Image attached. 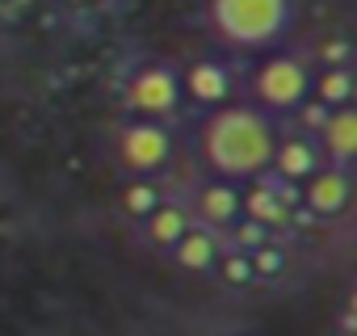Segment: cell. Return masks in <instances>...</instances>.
Returning <instances> with one entry per match:
<instances>
[{
    "label": "cell",
    "instance_id": "obj_3",
    "mask_svg": "<svg viewBox=\"0 0 357 336\" xmlns=\"http://www.w3.org/2000/svg\"><path fill=\"white\" fill-rule=\"evenodd\" d=\"M311 63L298 55H269L252 68V97L261 114H294L311 97Z\"/></svg>",
    "mask_w": 357,
    "mask_h": 336
},
{
    "label": "cell",
    "instance_id": "obj_10",
    "mask_svg": "<svg viewBox=\"0 0 357 336\" xmlns=\"http://www.w3.org/2000/svg\"><path fill=\"white\" fill-rule=\"evenodd\" d=\"M190 215H194V223H202V227H211V231L223 236L240 219V190L231 181H223V177H211V181H202L194 190Z\"/></svg>",
    "mask_w": 357,
    "mask_h": 336
},
{
    "label": "cell",
    "instance_id": "obj_19",
    "mask_svg": "<svg viewBox=\"0 0 357 336\" xmlns=\"http://www.w3.org/2000/svg\"><path fill=\"white\" fill-rule=\"evenodd\" d=\"M319 68H353V47L349 38H328L319 47Z\"/></svg>",
    "mask_w": 357,
    "mask_h": 336
},
{
    "label": "cell",
    "instance_id": "obj_18",
    "mask_svg": "<svg viewBox=\"0 0 357 336\" xmlns=\"http://www.w3.org/2000/svg\"><path fill=\"white\" fill-rule=\"evenodd\" d=\"M265 240H273V236H269V231H265L261 223L244 219V215H240V219H236V223H231V227L223 231V248H236V252H257V248H261Z\"/></svg>",
    "mask_w": 357,
    "mask_h": 336
},
{
    "label": "cell",
    "instance_id": "obj_9",
    "mask_svg": "<svg viewBox=\"0 0 357 336\" xmlns=\"http://www.w3.org/2000/svg\"><path fill=\"white\" fill-rule=\"evenodd\" d=\"M324 168V151L315 143V135H303V130H290V135H278V147H273V160H269V173L290 181V185H303L311 173Z\"/></svg>",
    "mask_w": 357,
    "mask_h": 336
},
{
    "label": "cell",
    "instance_id": "obj_12",
    "mask_svg": "<svg viewBox=\"0 0 357 336\" xmlns=\"http://www.w3.org/2000/svg\"><path fill=\"white\" fill-rule=\"evenodd\" d=\"M168 252H172L176 269H185V273H211L215 261L223 257V236L211 231V227H202V223H190V231L176 240Z\"/></svg>",
    "mask_w": 357,
    "mask_h": 336
},
{
    "label": "cell",
    "instance_id": "obj_6",
    "mask_svg": "<svg viewBox=\"0 0 357 336\" xmlns=\"http://www.w3.org/2000/svg\"><path fill=\"white\" fill-rule=\"evenodd\" d=\"M240 215L261 223L269 236H282L294 227V215H298V185L273 177V173H261L248 181V190H240Z\"/></svg>",
    "mask_w": 357,
    "mask_h": 336
},
{
    "label": "cell",
    "instance_id": "obj_4",
    "mask_svg": "<svg viewBox=\"0 0 357 336\" xmlns=\"http://www.w3.org/2000/svg\"><path fill=\"white\" fill-rule=\"evenodd\" d=\"M126 109L143 122H164L172 126L176 118L185 114V93H181V72L168 68V63H147L126 80L122 93Z\"/></svg>",
    "mask_w": 357,
    "mask_h": 336
},
{
    "label": "cell",
    "instance_id": "obj_7",
    "mask_svg": "<svg viewBox=\"0 0 357 336\" xmlns=\"http://www.w3.org/2000/svg\"><path fill=\"white\" fill-rule=\"evenodd\" d=\"M298 211H307L311 219H319L324 227H332L336 219H344L353 211V173L324 164L319 173H311L298 185Z\"/></svg>",
    "mask_w": 357,
    "mask_h": 336
},
{
    "label": "cell",
    "instance_id": "obj_15",
    "mask_svg": "<svg viewBox=\"0 0 357 336\" xmlns=\"http://www.w3.org/2000/svg\"><path fill=\"white\" fill-rule=\"evenodd\" d=\"M164 198H168V190H164L160 177H130V181L122 185V211H126L135 223H143Z\"/></svg>",
    "mask_w": 357,
    "mask_h": 336
},
{
    "label": "cell",
    "instance_id": "obj_14",
    "mask_svg": "<svg viewBox=\"0 0 357 336\" xmlns=\"http://www.w3.org/2000/svg\"><path fill=\"white\" fill-rule=\"evenodd\" d=\"M353 68H315L311 72V97L328 109L336 105H353Z\"/></svg>",
    "mask_w": 357,
    "mask_h": 336
},
{
    "label": "cell",
    "instance_id": "obj_17",
    "mask_svg": "<svg viewBox=\"0 0 357 336\" xmlns=\"http://www.w3.org/2000/svg\"><path fill=\"white\" fill-rule=\"evenodd\" d=\"M227 290H248V286H257L252 282V265H248V252H236V248H223V257L215 261V269H211Z\"/></svg>",
    "mask_w": 357,
    "mask_h": 336
},
{
    "label": "cell",
    "instance_id": "obj_16",
    "mask_svg": "<svg viewBox=\"0 0 357 336\" xmlns=\"http://www.w3.org/2000/svg\"><path fill=\"white\" fill-rule=\"evenodd\" d=\"M248 265H252V282L265 286V282H282L290 273V248L282 244V236L265 240L257 252H248Z\"/></svg>",
    "mask_w": 357,
    "mask_h": 336
},
{
    "label": "cell",
    "instance_id": "obj_1",
    "mask_svg": "<svg viewBox=\"0 0 357 336\" xmlns=\"http://www.w3.org/2000/svg\"><path fill=\"white\" fill-rule=\"evenodd\" d=\"M278 126L269 114H261L257 105H223V109H211L206 122H202V160L215 177L223 181H252L261 173H269V160H273V147H278Z\"/></svg>",
    "mask_w": 357,
    "mask_h": 336
},
{
    "label": "cell",
    "instance_id": "obj_11",
    "mask_svg": "<svg viewBox=\"0 0 357 336\" xmlns=\"http://www.w3.org/2000/svg\"><path fill=\"white\" fill-rule=\"evenodd\" d=\"M315 143L324 151V164L353 173V151H357V122H353V105H336L328 109L324 126L315 130Z\"/></svg>",
    "mask_w": 357,
    "mask_h": 336
},
{
    "label": "cell",
    "instance_id": "obj_5",
    "mask_svg": "<svg viewBox=\"0 0 357 336\" xmlns=\"http://www.w3.org/2000/svg\"><path fill=\"white\" fill-rule=\"evenodd\" d=\"M172 151H176V139H172V126L164 122H143V118H130L122 130H118V160L126 164L130 177H155L172 164Z\"/></svg>",
    "mask_w": 357,
    "mask_h": 336
},
{
    "label": "cell",
    "instance_id": "obj_2",
    "mask_svg": "<svg viewBox=\"0 0 357 336\" xmlns=\"http://www.w3.org/2000/svg\"><path fill=\"white\" fill-rule=\"evenodd\" d=\"M290 0H211L215 30L240 51H261L278 43L290 26Z\"/></svg>",
    "mask_w": 357,
    "mask_h": 336
},
{
    "label": "cell",
    "instance_id": "obj_13",
    "mask_svg": "<svg viewBox=\"0 0 357 336\" xmlns=\"http://www.w3.org/2000/svg\"><path fill=\"white\" fill-rule=\"evenodd\" d=\"M190 223H194L190 202H181V198H164V202L143 219V236H147L155 248H164V252H168L176 240L190 231Z\"/></svg>",
    "mask_w": 357,
    "mask_h": 336
},
{
    "label": "cell",
    "instance_id": "obj_8",
    "mask_svg": "<svg viewBox=\"0 0 357 336\" xmlns=\"http://www.w3.org/2000/svg\"><path fill=\"white\" fill-rule=\"evenodd\" d=\"M181 93H185V105L194 109H206V114L223 109L236 97V68L223 59H194L181 72Z\"/></svg>",
    "mask_w": 357,
    "mask_h": 336
}]
</instances>
